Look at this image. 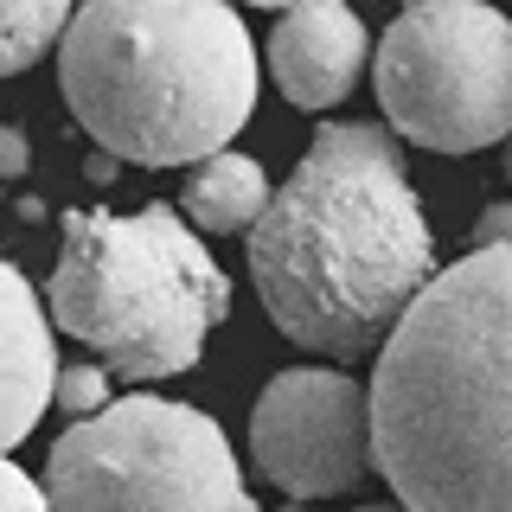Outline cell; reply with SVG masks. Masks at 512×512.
I'll use <instances>...</instances> for the list:
<instances>
[{
    "label": "cell",
    "instance_id": "cell-4",
    "mask_svg": "<svg viewBox=\"0 0 512 512\" xmlns=\"http://www.w3.org/2000/svg\"><path fill=\"white\" fill-rule=\"evenodd\" d=\"M52 327L84 340L116 378L192 372L205 333L231 314V282L205 256V237L173 212H64L52 269Z\"/></svg>",
    "mask_w": 512,
    "mask_h": 512
},
{
    "label": "cell",
    "instance_id": "cell-16",
    "mask_svg": "<svg viewBox=\"0 0 512 512\" xmlns=\"http://www.w3.org/2000/svg\"><path fill=\"white\" fill-rule=\"evenodd\" d=\"M231 7H282V13H288L295 0H231Z\"/></svg>",
    "mask_w": 512,
    "mask_h": 512
},
{
    "label": "cell",
    "instance_id": "cell-19",
    "mask_svg": "<svg viewBox=\"0 0 512 512\" xmlns=\"http://www.w3.org/2000/svg\"><path fill=\"white\" fill-rule=\"evenodd\" d=\"M506 173H512V141H506Z\"/></svg>",
    "mask_w": 512,
    "mask_h": 512
},
{
    "label": "cell",
    "instance_id": "cell-1",
    "mask_svg": "<svg viewBox=\"0 0 512 512\" xmlns=\"http://www.w3.org/2000/svg\"><path fill=\"white\" fill-rule=\"evenodd\" d=\"M269 320L320 359L384 352L436 269L423 199L397 141L372 122H320L250 231Z\"/></svg>",
    "mask_w": 512,
    "mask_h": 512
},
{
    "label": "cell",
    "instance_id": "cell-9",
    "mask_svg": "<svg viewBox=\"0 0 512 512\" xmlns=\"http://www.w3.org/2000/svg\"><path fill=\"white\" fill-rule=\"evenodd\" d=\"M58 352H52V308L39 301L13 263H0V455L20 448L58 391Z\"/></svg>",
    "mask_w": 512,
    "mask_h": 512
},
{
    "label": "cell",
    "instance_id": "cell-2",
    "mask_svg": "<svg viewBox=\"0 0 512 512\" xmlns=\"http://www.w3.org/2000/svg\"><path fill=\"white\" fill-rule=\"evenodd\" d=\"M378 474L410 512H512V244L468 250L372 365Z\"/></svg>",
    "mask_w": 512,
    "mask_h": 512
},
{
    "label": "cell",
    "instance_id": "cell-13",
    "mask_svg": "<svg viewBox=\"0 0 512 512\" xmlns=\"http://www.w3.org/2000/svg\"><path fill=\"white\" fill-rule=\"evenodd\" d=\"M0 512H52V493L7 455H0Z\"/></svg>",
    "mask_w": 512,
    "mask_h": 512
},
{
    "label": "cell",
    "instance_id": "cell-11",
    "mask_svg": "<svg viewBox=\"0 0 512 512\" xmlns=\"http://www.w3.org/2000/svg\"><path fill=\"white\" fill-rule=\"evenodd\" d=\"M77 20V0H0V77L32 71Z\"/></svg>",
    "mask_w": 512,
    "mask_h": 512
},
{
    "label": "cell",
    "instance_id": "cell-14",
    "mask_svg": "<svg viewBox=\"0 0 512 512\" xmlns=\"http://www.w3.org/2000/svg\"><path fill=\"white\" fill-rule=\"evenodd\" d=\"M493 244H512V199L506 205H487L474 224V250H493Z\"/></svg>",
    "mask_w": 512,
    "mask_h": 512
},
{
    "label": "cell",
    "instance_id": "cell-12",
    "mask_svg": "<svg viewBox=\"0 0 512 512\" xmlns=\"http://www.w3.org/2000/svg\"><path fill=\"white\" fill-rule=\"evenodd\" d=\"M109 365L103 359H71L58 372V391H52V410L58 416H71V423H90V416H103L116 397H109Z\"/></svg>",
    "mask_w": 512,
    "mask_h": 512
},
{
    "label": "cell",
    "instance_id": "cell-6",
    "mask_svg": "<svg viewBox=\"0 0 512 512\" xmlns=\"http://www.w3.org/2000/svg\"><path fill=\"white\" fill-rule=\"evenodd\" d=\"M384 122L429 154L512 141V13L493 0H410L372 52Z\"/></svg>",
    "mask_w": 512,
    "mask_h": 512
},
{
    "label": "cell",
    "instance_id": "cell-10",
    "mask_svg": "<svg viewBox=\"0 0 512 512\" xmlns=\"http://www.w3.org/2000/svg\"><path fill=\"white\" fill-rule=\"evenodd\" d=\"M269 199H276V192H269V180H263V160H250V154H237V148L199 160V167L186 173V192H180L186 224H192V231H205V237L256 231V218L269 212Z\"/></svg>",
    "mask_w": 512,
    "mask_h": 512
},
{
    "label": "cell",
    "instance_id": "cell-8",
    "mask_svg": "<svg viewBox=\"0 0 512 512\" xmlns=\"http://www.w3.org/2000/svg\"><path fill=\"white\" fill-rule=\"evenodd\" d=\"M269 77L295 109H333L359 90L365 64H372V39L352 0H295L269 32Z\"/></svg>",
    "mask_w": 512,
    "mask_h": 512
},
{
    "label": "cell",
    "instance_id": "cell-18",
    "mask_svg": "<svg viewBox=\"0 0 512 512\" xmlns=\"http://www.w3.org/2000/svg\"><path fill=\"white\" fill-rule=\"evenodd\" d=\"M282 512H314V506H301V500H288V506H282Z\"/></svg>",
    "mask_w": 512,
    "mask_h": 512
},
{
    "label": "cell",
    "instance_id": "cell-15",
    "mask_svg": "<svg viewBox=\"0 0 512 512\" xmlns=\"http://www.w3.org/2000/svg\"><path fill=\"white\" fill-rule=\"evenodd\" d=\"M20 173H26V135L0 128V180H20Z\"/></svg>",
    "mask_w": 512,
    "mask_h": 512
},
{
    "label": "cell",
    "instance_id": "cell-5",
    "mask_svg": "<svg viewBox=\"0 0 512 512\" xmlns=\"http://www.w3.org/2000/svg\"><path fill=\"white\" fill-rule=\"evenodd\" d=\"M52 512H256L231 436L173 397H116L71 423L45 468Z\"/></svg>",
    "mask_w": 512,
    "mask_h": 512
},
{
    "label": "cell",
    "instance_id": "cell-3",
    "mask_svg": "<svg viewBox=\"0 0 512 512\" xmlns=\"http://www.w3.org/2000/svg\"><path fill=\"white\" fill-rule=\"evenodd\" d=\"M58 84L103 154L199 167L250 122L256 45L231 0H77Z\"/></svg>",
    "mask_w": 512,
    "mask_h": 512
},
{
    "label": "cell",
    "instance_id": "cell-17",
    "mask_svg": "<svg viewBox=\"0 0 512 512\" xmlns=\"http://www.w3.org/2000/svg\"><path fill=\"white\" fill-rule=\"evenodd\" d=\"M359 512H410V506H397V500H378V506H359Z\"/></svg>",
    "mask_w": 512,
    "mask_h": 512
},
{
    "label": "cell",
    "instance_id": "cell-7",
    "mask_svg": "<svg viewBox=\"0 0 512 512\" xmlns=\"http://www.w3.org/2000/svg\"><path fill=\"white\" fill-rule=\"evenodd\" d=\"M250 455L288 500H340L378 474L372 384L333 365H288L250 410Z\"/></svg>",
    "mask_w": 512,
    "mask_h": 512
}]
</instances>
